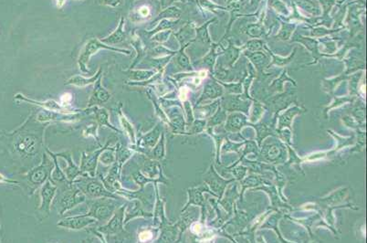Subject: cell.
<instances>
[{
  "label": "cell",
  "mask_w": 367,
  "mask_h": 243,
  "mask_svg": "<svg viewBox=\"0 0 367 243\" xmlns=\"http://www.w3.org/2000/svg\"><path fill=\"white\" fill-rule=\"evenodd\" d=\"M72 184L66 186L55 202L56 208L61 215L86 199L85 194L81 189L73 188Z\"/></svg>",
  "instance_id": "6da1fadb"
},
{
  "label": "cell",
  "mask_w": 367,
  "mask_h": 243,
  "mask_svg": "<svg viewBox=\"0 0 367 243\" xmlns=\"http://www.w3.org/2000/svg\"><path fill=\"white\" fill-rule=\"evenodd\" d=\"M117 205V202L110 199V197L109 199L106 197L99 198L94 201L90 202L91 208L89 213L85 214V216L96 218L100 221L108 220L115 211Z\"/></svg>",
  "instance_id": "7a4b0ae2"
},
{
  "label": "cell",
  "mask_w": 367,
  "mask_h": 243,
  "mask_svg": "<svg viewBox=\"0 0 367 243\" xmlns=\"http://www.w3.org/2000/svg\"><path fill=\"white\" fill-rule=\"evenodd\" d=\"M53 163L48 159L46 155H43V161L41 165L30 171L28 175V179L33 186V189L41 186L46 181L49 177H51V170H52Z\"/></svg>",
  "instance_id": "3957f363"
},
{
  "label": "cell",
  "mask_w": 367,
  "mask_h": 243,
  "mask_svg": "<svg viewBox=\"0 0 367 243\" xmlns=\"http://www.w3.org/2000/svg\"><path fill=\"white\" fill-rule=\"evenodd\" d=\"M80 182H82L81 186H80L81 190L90 197H95V198H98V197L116 198L117 197L112 194V192L109 191L107 188H105L99 180H95L92 178H86V179L80 180ZM76 184H80V183L76 182Z\"/></svg>",
  "instance_id": "277c9868"
},
{
  "label": "cell",
  "mask_w": 367,
  "mask_h": 243,
  "mask_svg": "<svg viewBox=\"0 0 367 243\" xmlns=\"http://www.w3.org/2000/svg\"><path fill=\"white\" fill-rule=\"evenodd\" d=\"M57 186L51 181V177L47 179L44 186L41 188V196L42 202L40 207V213L42 215L41 218H45L51 213V202L55 197Z\"/></svg>",
  "instance_id": "5b68a950"
},
{
  "label": "cell",
  "mask_w": 367,
  "mask_h": 243,
  "mask_svg": "<svg viewBox=\"0 0 367 243\" xmlns=\"http://www.w3.org/2000/svg\"><path fill=\"white\" fill-rule=\"evenodd\" d=\"M123 217H124V207H122L117 212H115L114 216L108 222L107 225H105L102 228H98V230L106 235H116L122 230V226L124 224Z\"/></svg>",
  "instance_id": "8992f818"
},
{
  "label": "cell",
  "mask_w": 367,
  "mask_h": 243,
  "mask_svg": "<svg viewBox=\"0 0 367 243\" xmlns=\"http://www.w3.org/2000/svg\"><path fill=\"white\" fill-rule=\"evenodd\" d=\"M93 223H96L95 219L91 218L85 215H82V216L64 218L63 220L58 223V226L70 228V229H81V228H86Z\"/></svg>",
  "instance_id": "52a82bcc"
},
{
  "label": "cell",
  "mask_w": 367,
  "mask_h": 243,
  "mask_svg": "<svg viewBox=\"0 0 367 243\" xmlns=\"http://www.w3.org/2000/svg\"><path fill=\"white\" fill-rule=\"evenodd\" d=\"M107 149V145L102 147V149L93 152L92 154L87 155L85 153L82 154V165H81V170L83 172H88L91 174V176H94V171L97 166L98 157L102 154L103 150Z\"/></svg>",
  "instance_id": "ba28073f"
},
{
  "label": "cell",
  "mask_w": 367,
  "mask_h": 243,
  "mask_svg": "<svg viewBox=\"0 0 367 243\" xmlns=\"http://www.w3.org/2000/svg\"><path fill=\"white\" fill-rule=\"evenodd\" d=\"M55 155H56L57 156H61V157H63V158L68 162L69 166H68V168H67L66 176L67 178L70 180L71 183H72V181H73V180H74V179H75L77 176H79V175H82V174H83L82 170H81L80 168H78V167L73 164L72 154H71L70 152H68V151H67V152H62V153H60V154H55Z\"/></svg>",
  "instance_id": "9c48e42d"
},
{
  "label": "cell",
  "mask_w": 367,
  "mask_h": 243,
  "mask_svg": "<svg viewBox=\"0 0 367 243\" xmlns=\"http://www.w3.org/2000/svg\"><path fill=\"white\" fill-rule=\"evenodd\" d=\"M46 150L47 152L50 154L51 157H52V159H53V163H54V165H55V170H54L53 174H52V177L51 176V181L53 182L54 184H56V183H61V184H68V183H71V182H68V183H66L67 176H65V174L61 171V168H60V166H59L58 161H57V155H55L54 153H52L51 151L49 150L48 148H47Z\"/></svg>",
  "instance_id": "30bf717a"
},
{
  "label": "cell",
  "mask_w": 367,
  "mask_h": 243,
  "mask_svg": "<svg viewBox=\"0 0 367 243\" xmlns=\"http://www.w3.org/2000/svg\"><path fill=\"white\" fill-rule=\"evenodd\" d=\"M116 158H117V165L120 168L122 167V164L125 162L126 159L129 158V156L131 155V151L128 150L126 148H123L121 145H119L116 149Z\"/></svg>",
  "instance_id": "8fae6325"
},
{
  "label": "cell",
  "mask_w": 367,
  "mask_h": 243,
  "mask_svg": "<svg viewBox=\"0 0 367 243\" xmlns=\"http://www.w3.org/2000/svg\"><path fill=\"white\" fill-rule=\"evenodd\" d=\"M96 116H97L96 118H97L99 124H102V125L105 124V125H107L108 127H111L112 129L115 130V131H117L118 132V130L116 129V128H114V127L112 126V125L110 124V123H109V121H108L109 117H108L107 113H106L103 109H102V110H100L99 112H97Z\"/></svg>",
  "instance_id": "7c38bea8"
},
{
  "label": "cell",
  "mask_w": 367,
  "mask_h": 243,
  "mask_svg": "<svg viewBox=\"0 0 367 243\" xmlns=\"http://www.w3.org/2000/svg\"><path fill=\"white\" fill-rule=\"evenodd\" d=\"M121 122H122L123 128L126 130L128 135H129V136H130V137L133 139V142H134V141H135V136H134V132H133L132 125L129 124V122H128L127 120L125 119L124 117H121Z\"/></svg>",
  "instance_id": "4fadbf2b"
},
{
  "label": "cell",
  "mask_w": 367,
  "mask_h": 243,
  "mask_svg": "<svg viewBox=\"0 0 367 243\" xmlns=\"http://www.w3.org/2000/svg\"><path fill=\"white\" fill-rule=\"evenodd\" d=\"M102 154V156H101V160H102V163H103L104 165H110V164H112V162L114 161L113 149H112L110 153H105L104 150H103Z\"/></svg>",
  "instance_id": "5bb4252c"
},
{
  "label": "cell",
  "mask_w": 367,
  "mask_h": 243,
  "mask_svg": "<svg viewBox=\"0 0 367 243\" xmlns=\"http://www.w3.org/2000/svg\"><path fill=\"white\" fill-rule=\"evenodd\" d=\"M151 238H152V234L148 232V231H144V232L141 233V235H140V239L143 240V241L148 240V239H150Z\"/></svg>",
  "instance_id": "9a60e30c"
},
{
  "label": "cell",
  "mask_w": 367,
  "mask_h": 243,
  "mask_svg": "<svg viewBox=\"0 0 367 243\" xmlns=\"http://www.w3.org/2000/svg\"><path fill=\"white\" fill-rule=\"evenodd\" d=\"M193 228H197V230H195V233H199L200 232V229H201V227H200V225L199 224H195L194 226H193Z\"/></svg>",
  "instance_id": "2e32d148"
},
{
  "label": "cell",
  "mask_w": 367,
  "mask_h": 243,
  "mask_svg": "<svg viewBox=\"0 0 367 243\" xmlns=\"http://www.w3.org/2000/svg\"><path fill=\"white\" fill-rule=\"evenodd\" d=\"M141 12H142V14H143V16L147 15L148 11L145 9V8H144V7H143V9L141 10Z\"/></svg>",
  "instance_id": "e0dca14e"
}]
</instances>
